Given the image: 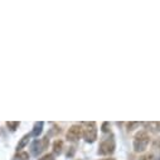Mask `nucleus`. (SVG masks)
Listing matches in <instances>:
<instances>
[{
	"mask_svg": "<svg viewBox=\"0 0 160 160\" xmlns=\"http://www.w3.org/2000/svg\"><path fill=\"white\" fill-rule=\"evenodd\" d=\"M100 160H111V159H100Z\"/></svg>",
	"mask_w": 160,
	"mask_h": 160,
	"instance_id": "dca6fc26",
	"label": "nucleus"
},
{
	"mask_svg": "<svg viewBox=\"0 0 160 160\" xmlns=\"http://www.w3.org/2000/svg\"><path fill=\"white\" fill-rule=\"evenodd\" d=\"M43 122L41 121V122H35L34 124V129H33V131H32V135L33 136H39L42 134V131H43Z\"/></svg>",
	"mask_w": 160,
	"mask_h": 160,
	"instance_id": "6e6552de",
	"label": "nucleus"
},
{
	"mask_svg": "<svg viewBox=\"0 0 160 160\" xmlns=\"http://www.w3.org/2000/svg\"><path fill=\"white\" fill-rule=\"evenodd\" d=\"M144 126L151 132H160V122H144Z\"/></svg>",
	"mask_w": 160,
	"mask_h": 160,
	"instance_id": "0eeeda50",
	"label": "nucleus"
},
{
	"mask_svg": "<svg viewBox=\"0 0 160 160\" xmlns=\"http://www.w3.org/2000/svg\"><path fill=\"white\" fill-rule=\"evenodd\" d=\"M30 136H32V134H27V135H24V136L20 139V141H19L18 145H17V150H18V151H22V150H23V148L29 142Z\"/></svg>",
	"mask_w": 160,
	"mask_h": 160,
	"instance_id": "423d86ee",
	"label": "nucleus"
},
{
	"mask_svg": "<svg viewBox=\"0 0 160 160\" xmlns=\"http://www.w3.org/2000/svg\"><path fill=\"white\" fill-rule=\"evenodd\" d=\"M7 126L10 131H15L19 128V122L18 121H9V122H7Z\"/></svg>",
	"mask_w": 160,
	"mask_h": 160,
	"instance_id": "9b49d317",
	"label": "nucleus"
},
{
	"mask_svg": "<svg viewBox=\"0 0 160 160\" xmlns=\"http://www.w3.org/2000/svg\"><path fill=\"white\" fill-rule=\"evenodd\" d=\"M149 142H150L149 134L146 131H139L134 138V150L136 152L145 151L148 145H149Z\"/></svg>",
	"mask_w": 160,
	"mask_h": 160,
	"instance_id": "f257e3e1",
	"label": "nucleus"
},
{
	"mask_svg": "<svg viewBox=\"0 0 160 160\" xmlns=\"http://www.w3.org/2000/svg\"><path fill=\"white\" fill-rule=\"evenodd\" d=\"M113 151H115L113 138H108V139H105L103 141H101V144L98 146V154L100 155H111Z\"/></svg>",
	"mask_w": 160,
	"mask_h": 160,
	"instance_id": "7ed1b4c3",
	"label": "nucleus"
},
{
	"mask_svg": "<svg viewBox=\"0 0 160 160\" xmlns=\"http://www.w3.org/2000/svg\"><path fill=\"white\" fill-rule=\"evenodd\" d=\"M39 160H54V155L53 154H46L42 159H39Z\"/></svg>",
	"mask_w": 160,
	"mask_h": 160,
	"instance_id": "ddd939ff",
	"label": "nucleus"
},
{
	"mask_svg": "<svg viewBox=\"0 0 160 160\" xmlns=\"http://www.w3.org/2000/svg\"><path fill=\"white\" fill-rule=\"evenodd\" d=\"M28 159H29L28 152H23V151H19V154L14 156V160H28Z\"/></svg>",
	"mask_w": 160,
	"mask_h": 160,
	"instance_id": "9d476101",
	"label": "nucleus"
},
{
	"mask_svg": "<svg viewBox=\"0 0 160 160\" xmlns=\"http://www.w3.org/2000/svg\"><path fill=\"white\" fill-rule=\"evenodd\" d=\"M139 160H155V156L154 154H146V155H142Z\"/></svg>",
	"mask_w": 160,
	"mask_h": 160,
	"instance_id": "f8f14e48",
	"label": "nucleus"
},
{
	"mask_svg": "<svg viewBox=\"0 0 160 160\" xmlns=\"http://www.w3.org/2000/svg\"><path fill=\"white\" fill-rule=\"evenodd\" d=\"M102 131L103 132H108L110 131V122H103L102 124Z\"/></svg>",
	"mask_w": 160,
	"mask_h": 160,
	"instance_id": "4468645a",
	"label": "nucleus"
},
{
	"mask_svg": "<svg viewBox=\"0 0 160 160\" xmlns=\"http://www.w3.org/2000/svg\"><path fill=\"white\" fill-rule=\"evenodd\" d=\"M62 148H63V142L61 140H56L54 144H53V154L59 155L62 152Z\"/></svg>",
	"mask_w": 160,
	"mask_h": 160,
	"instance_id": "1a4fd4ad",
	"label": "nucleus"
},
{
	"mask_svg": "<svg viewBox=\"0 0 160 160\" xmlns=\"http://www.w3.org/2000/svg\"><path fill=\"white\" fill-rule=\"evenodd\" d=\"M83 134V128L81 125H73L67 131V140L68 141H77Z\"/></svg>",
	"mask_w": 160,
	"mask_h": 160,
	"instance_id": "39448f33",
	"label": "nucleus"
},
{
	"mask_svg": "<svg viewBox=\"0 0 160 160\" xmlns=\"http://www.w3.org/2000/svg\"><path fill=\"white\" fill-rule=\"evenodd\" d=\"M135 126H139V122H129V124H128V128H129L128 130L131 131V130H134Z\"/></svg>",
	"mask_w": 160,
	"mask_h": 160,
	"instance_id": "2eb2a0df",
	"label": "nucleus"
},
{
	"mask_svg": "<svg viewBox=\"0 0 160 160\" xmlns=\"http://www.w3.org/2000/svg\"><path fill=\"white\" fill-rule=\"evenodd\" d=\"M48 146V136H46L42 140H34L32 146H30V151L32 155L34 156H39V154H42Z\"/></svg>",
	"mask_w": 160,
	"mask_h": 160,
	"instance_id": "20e7f679",
	"label": "nucleus"
},
{
	"mask_svg": "<svg viewBox=\"0 0 160 160\" xmlns=\"http://www.w3.org/2000/svg\"><path fill=\"white\" fill-rule=\"evenodd\" d=\"M83 125H86V128H83V134L82 136L85 138V140L87 142H95L97 139V129H96V124L95 122H85Z\"/></svg>",
	"mask_w": 160,
	"mask_h": 160,
	"instance_id": "f03ea898",
	"label": "nucleus"
}]
</instances>
